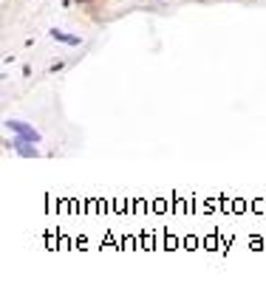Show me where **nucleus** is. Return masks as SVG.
I'll return each mask as SVG.
<instances>
[{
    "label": "nucleus",
    "mask_w": 266,
    "mask_h": 288,
    "mask_svg": "<svg viewBox=\"0 0 266 288\" xmlns=\"http://www.w3.org/2000/svg\"><path fill=\"white\" fill-rule=\"evenodd\" d=\"M6 130H12L15 136L29 138V141H34V144H40V141H43V136H40V130H37L34 124H26V122H20V119H6Z\"/></svg>",
    "instance_id": "1"
},
{
    "label": "nucleus",
    "mask_w": 266,
    "mask_h": 288,
    "mask_svg": "<svg viewBox=\"0 0 266 288\" xmlns=\"http://www.w3.org/2000/svg\"><path fill=\"white\" fill-rule=\"evenodd\" d=\"M6 147L9 150H15L17 156H23V159H37V156H40V150L34 147V141H29V138H23V136H15Z\"/></svg>",
    "instance_id": "2"
},
{
    "label": "nucleus",
    "mask_w": 266,
    "mask_h": 288,
    "mask_svg": "<svg viewBox=\"0 0 266 288\" xmlns=\"http://www.w3.org/2000/svg\"><path fill=\"white\" fill-rule=\"evenodd\" d=\"M48 37L57 40V43H65V45H79L82 43V37H71V34H65V31H60V29H51Z\"/></svg>",
    "instance_id": "3"
}]
</instances>
